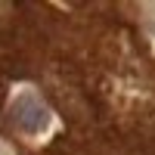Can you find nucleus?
Returning a JSON list of instances; mask_svg holds the SVG:
<instances>
[{
  "mask_svg": "<svg viewBox=\"0 0 155 155\" xmlns=\"http://www.w3.org/2000/svg\"><path fill=\"white\" fill-rule=\"evenodd\" d=\"M9 118H12V124H16L19 134L41 137V134L50 130V124H53V112L47 109V102L37 96L31 87H25L9 102Z\"/></svg>",
  "mask_w": 155,
  "mask_h": 155,
  "instance_id": "1",
  "label": "nucleus"
}]
</instances>
